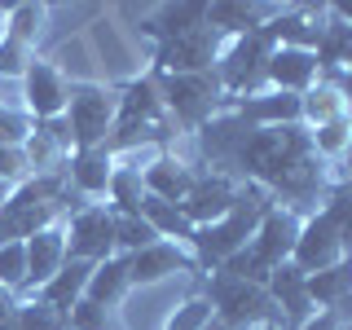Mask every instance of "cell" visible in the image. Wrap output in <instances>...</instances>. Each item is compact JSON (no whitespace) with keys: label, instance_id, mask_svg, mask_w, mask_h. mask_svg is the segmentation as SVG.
I'll return each mask as SVG.
<instances>
[{"label":"cell","instance_id":"cell-10","mask_svg":"<svg viewBox=\"0 0 352 330\" xmlns=\"http://www.w3.org/2000/svg\"><path fill=\"white\" fill-rule=\"evenodd\" d=\"M238 198H242V185L234 181V176H220V172H198V181H194V190L185 194V203H181V212L185 220H190L194 229H203V225H216L220 216H229L238 207Z\"/></svg>","mask_w":352,"mask_h":330},{"label":"cell","instance_id":"cell-19","mask_svg":"<svg viewBox=\"0 0 352 330\" xmlns=\"http://www.w3.org/2000/svg\"><path fill=\"white\" fill-rule=\"evenodd\" d=\"M282 5H242V0H216V5H207V27L220 31L225 40L234 36H247V31H260L264 22L278 14Z\"/></svg>","mask_w":352,"mask_h":330},{"label":"cell","instance_id":"cell-28","mask_svg":"<svg viewBox=\"0 0 352 330\" xmlns=\"http://www.w3.org/2000/svg\"><path fill=\"white\" fill-rule=\"evenodd\" d=\"M313 137V150L322 154L326 163H339L352 146V119H335V124H322V128H308Z\"/></svg>","mask_w":352,"mask_h":330},{"label":"cell","instance_id":"cell-5","mask_svg":"<svg viewBox=\"0 0 352 330\" xmlns=\"http://www.w3.org/2000/svg\"><path fill=\"white\" fill-rule=\"evenodd\" d=\"M119 115V88L102 80H71V97H66V128H71L75 150H97L110 141Z\"/></svg>","mask_w":352,"mask_h":330},{"label":"cell","instance_id":"cell-44","mask_svg":"<svg viewBox=\"0 0 352 330\" xmlns=\"http://www.w3.org/2000/svg\"><path fill=\"white\" fill-rule=\"evenodd\" d=\"M0 242H9V238H5V229H0Z\"/></svg>","mask_w":352,"mask_h":330},{"label":"cell","instance_id":"cell-34","mask_svg":"<svg viewBox=\"0 0 352 330\" xmlns=\"http://www.w3.org/2000/svg\"><path fill=\"white\" fill-rule=\"evenodd\" d=\"M31 128H36V119H31L22 106L0 102V146H27Z\"/></svg>","mask_w":352,"mask_h":330},{"label":"cell","instance_id":"cell-4","mask_svg":"<svg viewBox=\"0 0 352 330\" xmlns=\"http://www.w3.org/2000/svg\"><path fill=\"white\" fill-rule=\"evenodd\" d=\"M154 84H159L168 119L181 128V137H194L198 128L212 124L220 110H225V93H220L212 71H203V75H154Z\"/></svg>","mask_w":352,"mask_h":330},{"label":"cell","instance_id":"cell-12","mask_svg":"<svg viewBox=\"0 0 352 330\" xmlns=\"http://www.w3.org/2000/svg\"><path fill=\"white\" fill-rule=\"evenodd\" d=\"M229 115H238L251 128H286V124H304V106L295 93H278V88H260V93L234 97L225 102Z\"/></svg>","mask_w":352,"mask_h":330},{"label":"cell","instance_id":"cell-31","mask_svg":"<svg viewBox=\"0 0 352 330\" xmlns=\"http://www.w3.org/2000/svg\"><path fill=\"white\" fill-rule=\"evenodd\" d=\"M71 330H128L124 322H119L115 308H102L93 300H80L71 308Z\"/></svg>","mask_w":352,"mask_h":330},{"label":"cell","instance_id":"cell-22","mask_svg":"<svg viewBox=\"0 0 352 330\" xmlns=\"http://www.w3.org/2000/svg\"><path fill=\"white\" fill-rule=\"evenodd\" d=\"M300 106H304V128H322V124H335V119H352L348 93L339 84H330V80H317L300 97Z\"/></svg>","mask_w":352,"mask_h":330},{"label":"cell","instance_id":"cell-13","mask_svg":"<svg viewBox=\"0 0 352 330\" xmlns=\"http://www.w3.org/2000/svg\"><path fill=\"white\" fill-rule=\"evenodd\" d=\"M128 273H132V286H154V282L172 278V273H194V278H207V273L198 269L194 251L181 247V242H168V238H159L154 247L128 256Z\"/></svg>","mask_w":352,"mask_h":330},{"label":"cell","instance_id":"cell-40","mask_svg":"<svg viewBox=\"0 0 352 330\" xmlns=\"http://www.w3.org/2000/svg\"><path fill=\"white\" fill-rule=\"evenodd\" d=\"M5 14H9V5H0V36H5Z\"/></svg>","mask_w":352,"mask_h":330},{"label":"cell","instance_id":"cell-20","mask_svg":"<svg viewBox=\"0 0 352 330\" xmlns=\"http://www.w3.org/2000/svg\"><path fill=\"white\" fill-rule=\"evenodd\" d=\"M93 269H97V264H88V260H66L62 269L53 273V278L44 282L36 295H31V300H44V304L62 308V313H71V308L84 300V291H88V278H93Z\"/></svg>","mask_w":352,"mask_h":330},{"label":"cell","instance_id":"cell-21","mask_svg":"<svg viewBox=\"0 0 352 330\" xmlns=\"http://www.w3.org/2000/svg\"><path fill=\"white\" fill-rule=\"evenodd\" d=\"M128 291H132L128 256H110V260H102V264L93 269V278H88V291H84V300H93V304H102V308H115V313H119V304L128 300Z\"/></svg>","mask_w":352,"mask_h":330},{"label":"cell","instance_id":"cell-1","mask_svg":"<svg viewBox=\"0 0 352 330\" xmlns=\"http://www.w3.org/2000/svg\"><path fill=\"white\" fill-rule=\"evenodd\" d=\"M190 141L203 172L234 176L238 185H256L278 207H291L300 216H313L330 198V190H339L335 163H326L313 150V137L304 124L251 128L238 115L220 110Z\"/></svg>","mask_w":352,"mask_h":330},{"label":"cell","instance_id":"cell-3","mask_svg":"<svg viewBox=\"0 0 352 330\" xmlns=\"http://www.w3.org/2000/svg\"><path fill=\"white\" fill-rule=\"evenodd\" d=\"M207 300H212V313L220 326L229 330H260V326H278L282 330V317H278V304L273 295L264 291L260 282H242V278H229V273H207Z\"/></svg>","mask_w":352,"mask_h":330},{"label":"cell","instance_id":"cell-45","mask_svg":"<svg viewBox=\"0 0 352 330\" xmlns=\"http://www.w3.org/2000/svg\"><path fill=\"white\" fill-rule=\"evenodd\" d=\"M260 330H278V326H260Z\"/></svg>","mask_w":352,"mask_h":330},{"label":"cell","instance_id":"cell-33","mask_svg":"<svg viewBox=\"0 0 352 330\" xmlns=\"http://www.w3.org/2000/svg\"><path fill=\"white\" fill-rule=\"evenodd\" d=\"M212 317H216V313H212V300H207V295H190V300H185V304L168 317V322H163V330H203Z\"/></svg>","mask_w":352,"mask_h":330},{"label":"cell","instance_id":"cell-30","mask_svg":"<svg viewBox=\"0 0 352 330\" xmlns=\"http://www.w3.org/2000/svg\"><path fill=\"white\" fill-rule=\"evenodd\" d=\"M18 330H71V313H62V308H53L44 300H22Z\"/></svg>","mask_w":352,"mask_h":330},{"label":"cell","instance_id":"cell-6","mask_svg":"<svg viewBox=\"0 0 352 330\" xmlns=\"http://www.w3.org/2000/svg\"><path fill=\"white\" fill-rule=\"evenodd\" d=\"M269 53H273V44L264 40V31H247V36L225 40V49H220V58L212 66V75H216L220 93H225V102L247 97V93H260Z\"/></svg>","mask_w":352,"mask_h":330},{"label":"cell","instance_id":"cell-42","mask_svg":"<svg viewBox=\"0 0 352 330\" xmlns=\"http://www.w3.org/2000/svg\"><path fill=\"white\" fill-rule=\"evenodd\" d=\"M5 198H9V185H5V181H0V203H5Z\"/></svg>","mask_w":352,"mask_h":330},{"label":"cell","instance_id":"cell-11","mask_svg":"<svg viewBox=\"0 0 352 330\" xmlns=\"http://www.w3.org/2000/svg\"><path fill=\"white\" fill-rule=\"evenodd\" d=\"M344 260V247H339V229L322 207L313 216H304L300 225V238H295V251H291V264L300 273H322L330 264Z\"/></svg>","mask_w":352,"mask_h":330},{"label":"cell","instance_id":"cell-27","mask_svg":"<svg viewBox=\"0 0 352 330\" xmlns=\"http://www.w3.org/2000/svg\"><path fill=\"white\" fill-rule=\"evenodd\" d=\"M0 291L18 295V300H22V291H27V247H22L18 238L0 242Z\"/></svg>","mask_w":352,"mask_h":330},{"label":"cell","instance_id":"cell-17","mask_svg":"<svg viewBox=\"0 0 352 330\" xmlns=\"http://www.w3.org/2000/svg\"><path fill=\"white\" fill-rule=\"evenodd\" d=\"M110 172H115V154L106 146L97 150H75L71 159H66V185H71L80 198L88 203H97V198H106V185H110Z\"/></svg>","mask_w":352,"mask_h":330},{"label":"cell","instance_id":"cell-26","mask_svg":"<svg viewBox=\"0 0 352 330\" xmlns=\"http://www.w3.org/2000/svg\"><path fill=\"white\" fill-rule=\"evenodd\" d=\"M44 27H49V5H9V14H5V36L9 40L36 49Z\"/></svg>","mask_w":352,"mask_h":330},{"label":"cell","instance_id":"cell-39","mask_svg":"<svg viewBox=\"0 0 352 330\" xmlns=\"http://www.w3.org/2000/svg\"><path fill=\"white\" fill-rule=\"evenodd\" d=\"M335 176H339V185H348V190H352V146H348L344 159L335 163Z\"/></svg>","mask_w":352,"mask_h":330},{"label":"cell","instance_id":"cell-7","mask_svg":"<svg viewBox=\"0 0 352 330\" xmlns=\"http://www.w3.org/2000/svg\"><path fill=\"white\" fill-rule=\"evenodd\" d=\"M220 49H225V36L203 22V27L185 31V36H176L168 44H154L150 71L154 75H203V71H212V66H216Z\"/></svg>","mask_w":352,"mask_h":330},{"label":"cell","instance_id":"cell-35","mask_svg":"<svg viewBox=\"0 0 352 330\" xmlns=\"http://www.w3.org/2000/svg\"><path fill=\"white\" fill-rule=\"evenodd\" d=\"M31 62H36V49H27V44L0 36V80H22Z\"/></svg>","mask_w":352,"mask_h":330},{"label":"cell","instance_id":"cell-8","mask_svg":"<svg viewBox=\"0 0 352 330\" xmlns=\"http://www.w3.org/2000/svg\"><path fill=\"white\" fill-rule=\"evenodd\" d=\"M115 256V212L106 203H88L66 220V260L102 264Z\"/></svg>","mask_w":352,"mask_h":330},{"label":"cell","instance_id":"cell-15","mask_svg":"<svg viewBox=\"0 0 352 330\" xmlns=\"http://www.w3.org/2000/svg\"><path fill=\"white\" fill-rule=\"evenodd\" d=\"M22 247H27V291H22V300H31V295L66 264V220L31 234Z\"/></svg>","mask_w":352,"mask_h":330},{"label":"cell","instance_id":"cell-46","mask_svg":"<svg viewBox=\"0 0 352 330\" xmlns=\"http://www.w3.org/2000/svg\"><path fill=\"white\" fill-rule=\"evenodd\" d=\"M344 190H348V185H344Z\"/></svg>","mask_w":352,"mask_h":330},{"label":"cell","instance_id":"cell-32","mask_svg":"<svg viewBox=\"0 0 352 330\" xmlns=\"http://www.w3.org/2000/svg\"><path fill=\"white\" fill-rule=\"evenodd\" d=\"M322 212L335 220V229H339V247H344V256H352V190H330V198L322 203Z\"/></svg>","mask_w":352,"mask_h":330},{"label":"cell","instance_id":"cell-2","mask_svg":"<svg viewBox=\"0 0 352 330\" xmlns=\"http://www.w3.org/2000/svg\"><path fill=\"white\" fill-rule=\"evenodd\" d=\"M273 207V198L256 190V185H242V198H238V207L229 216H220L216 225H203V229H194V242H190V251H194V260H198V269H220L229 256H238L242 247L251 242V234L260 229V220L264 212Z\"/></svg>","mask_w":352,"mask_h":330},{"label":"cell","instance_id":"cell-16","mask_svg":"<svg viewBox=\"0 0 352 330\" xmlns=\"http://www.w3.org/2000/svg\"><path fill=\"white\" fill-rule=\"evenodd\" d=\"M317 84V58L308 49H273L269 66H264V88H278V93H295L304 97Z\"/></svg>","mask_w":352,"mask_h":330},{"label":"cell","instance_id":"cell-41","mask_svg":"<svg viewBox=\"0 0 352 330\" xmlns=\"http://www.w3.org/2000/svg\"><path fill=\"white\" fill-rule=\"evenodd\" d=\"M203 330H229V326H220V322H216V317H212V322H207Z\"/></svg>","mask_w":352,"mask_h":330},{"label":"cell","instance_id":"cell-9","mask_svg":"<svg viewBox=\"0 0 352 330\" xmlns=\"http://www.w3.org/2000/svg\"><path fill=\"white\" fill-rule=\"evenodd\" d=\"M18 84H22V110H27L36 124H44V119H62V115H66L71 80L62 75V66H53L49 58H36Z\"/></svg>","mask_w":352,"mask_h":330},{"label":"cell","instance_id":"cell-37","mask_svg":"<svg viewBox=\"0 0 352 330\" xmlns=\"http://www.w3.org/2000/svg\"><path fill=\"white\" fill-rule=\"evenodd\" d=\"M18 295H9V291H0V330H18Z\"/></svg>","mask_w":352,"mask_h":330},{"label":"cell","instance_id":"cell-43","mask_svg":"<svg viewBox=\"0 0 352 330\" xmlns=\"http://www.w3.org/2000/svg\"><path fill=\"white\" fill-rule=\"evenodd\" d=\"M339 330H352V317H348V322H344V326H339Z\"/></svg>","mask_w":352,"mask_h":330},{"label":"cell","instance_id":"cell-29","mask_svg":"<svg viewBox=\"0 0 352 330\" xmlns=\"http://www.w3.org/2000/svg\"><path fill=\"white\" fill-rule=\"evenodd\" d=\"M159 242V234L141 216H115V256H137Z\"/></svg>","mask_w":352,"mask_h":330},{"label":"cell","instance_id":"cell-25","mask_svg":"<svg viewBox=\"0 0 352 330\" xmlns=\"http://www.w3.org/2000/svg\"><path fill=\"white\" fill-rule=\"evenodd\" d=\"M106 198H110V212L115 216H141V198H146V181H141L137 168H124V163H115V172H110V185H106Z\"/></svg>","mask_w":352,"mask_h":330},{"label":"cell","instance_id":"cell-24","mask_svg":"<svg viewBox=\"0 0 352 330\" xmlns=\"http://www.w3.org/2000/svg\"><path fill=\"white\" fill-rule=\"evenodd\" d=\"M141 220H146L159 238H168V242H181V247L194 242V225L185 220L181 203H168V198H159V194H146L141 198Z\"/></svg>","mask_w":352,"mask_h":330},{"label":"cell","instance_id":"cell-18","mask_svg":"<svg viewBox=\"0 0 352 330\" xmlns=\"http://www.w3.org/2000/svg\"><path fill=\"white\" fill-rule=\"evenodd\" d=\"M308 300H313V308H330V313H339L348 322L352 317V256H344L322 273H308Z\"/></svg>","mask_w":352,"mask_h":330},{"label":"cell","instance_id":"cell-36","mask_svg":"<svg viewBox=\"0 0 352 330\" xmlns=\"http://www.w3.org/2000/svg\"><path fill=\"white\" fill-rule=\"evenodd\" d=\"M31 159H27V150L22 146H0V181L14 190V185H22V181H31Z\"/></svg>","mask_w":352,"mask_h":330},{"label":"cell","instance_id":"cell-38","mask_svg":"<svg viewBox=\"0 0 352 330\" xmlns=\"http://www.w3.org/2000/svg\"><path fill=\"white\" fill-rule=\"evenodd\" d=\"M339 326H344V317H339V313H330V308H317V313L308 317L300 330H339Z\"/></svg>","mask_w":352,"mask_h":330},{"label":"cell","instance_id":"cell-23","mask_svg":"<svg viewBox=\"0 0 352 330\" xmlns=\"http://www.w3.org/2000/svg\"><path fill=\"white\" fill-rule=\"evenodd\" d=\"M207 22V5H159L154 14L146 18V36L154 44H168L176 36H185V31H194V27H203Z\"/></svg>","mask_w":352,"mask_h":330},{"label":"cell","instance_id":"cell-14","mask_svg":"<svg viewBox=\"0 0 352 330\" xmlns=\"http://www.w3.org/2000/svg\"><path fill=\"white\" fill-rule=\"evenodd\" d=\"M264 291H269V295H273V304H278L282 330H300L308 317L317 313L313 300H308V273H300L291 260H286L282 269H273V273H269Z\"/></svg>","mask_w":352,"mask_h":330}]
</instances>
